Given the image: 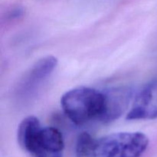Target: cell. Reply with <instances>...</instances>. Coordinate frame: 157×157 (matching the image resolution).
<instances>
[{"label": "cell", "instance_id": "cell-1", "mask_svg": "<svg viewBox=\"0 0 157 157\" xmlns=\"http://www.w3.org/2000/svg\"><path fill=\"white\" fill-rule=\"evenodd\" d=\"M61 104L74 124L83 125L94 120L101 121L105 109V94L91 87H76L62 95Z\"/></svg>", "mask_w": 157, "mask_h": 157}, {"label": "cell", "instance_id": "cell-2", "mask_svg": "<svg viewBox=\"0 0 157 157\" xmlns=\"http://www.w3.org/2000/svg\"><path fill=\"white\" fill-rule=\"evenodd\" d=\"M148 145V137L143 133H112L97 141L93 157H140Z\"/></svg>", "mask_w": 157, "mask_h": 157}, {"label": "cell", "instance_id": "cell-3", "mask_svg": "<svg viewBox=\"0 0 157 157\" xmlns=\"http://www.w3.org/2000/svg\"><path fill=\"white\" fill-rule=\"evenodd\" d=\"M58 64V59L49 55L38 60L18 84L17 94L22 98H29L38 90Z\"/></svg>", "mask_w": 157, "mask_h": 157}, {"label": "cell", "instance_id": "cell-4", "mask_svg": "<svg viewBox=\"0 0 157 157\" xmlns=\"http://www.w3.org/2000/svg\"><path fill=\"white\" fill-rule=\"evenodd\" d=\"M127 120H153L157 118V79L146 84L134 98Z\"/></svg>", "mask_w": 157, "mask_h": 157}, {"label": "cell", "instance_id": "cell-5", "mask_svg": "<svg viewBox=\"0 0 157 157\" xmlns=\"http://www.w3.org/2000/svg\"><path fill=\"white\" fill-rule=\"evenodd\" d=\"M42 127L36 117L25 118L18 128V140L21 147L34 157H49L43 153L40 144Z\"/></svg>", "mask_w": 157, "mask_h": 157}, {"label": "cell", "instance_id": "cell-6", "mask_svg": "<svg viewBox=\"0 0 157 157\" xmlns=\"http://www.w3.org/2000/svg\"><path fill=\"white\" fill-rule=\"evenodd\" d=\"M105 109L101 121L110 123L125 112L132 99L133 91L128 87H117L105 90Z\"/></svg>", "mask_w": 157, "mask_h": 157}, {"label": "cell", "instance_id": "cell-7", "mask_svg": "<svg viewBox=\"0 0 157 157\" xmlns=\"http://www.w3.org/2000/svg\"><path fill=\"white\" fill-rule=\"evenodd\" d=\"M40 144L43 153L48 156L49 154L61 153L64 147L62 134L59 130L54 127L41 129Z\"/></svg>", "mask_w": 157, "mask_h": 157}, {"label": "cell", "instance_id": "cell-8", "mask_svg": "<svg viewBox=\"0 0 157 157\" xmlns=\"http://www.w3.org/2000/svg\"><path fill=\"white\" fill-rule=\"evenodd\" d=\"M96 140L87 132L78 136L76 144L77 157H93L97 145Z\"/></svg>", "mask_w": 157, "mask_h": 157}, {"label": "cell", "instance_id": "cell-9", "mask_svg": "<svg viewBox=\"0 0 157 157\" xmlns=\"http://www.w3.org/2000/svg\"><path fill=\"white\" fill-rule=\"evenodd\" d=\"M50 157H62V156H61V153H57V154L52 155Z\"/></svg>", "mask_w": 157, "mask_h": 157}]
</instances>
